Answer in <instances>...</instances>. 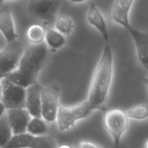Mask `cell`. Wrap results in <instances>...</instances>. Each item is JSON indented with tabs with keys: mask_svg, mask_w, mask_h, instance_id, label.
Wrapping results in <instances>:
<instances>
[{
	"mask_svg": "<svg viewBox=\"0 0 148 148\" xmlns=\"http://www.w3.org/2000/svg\"><path fill=\"white\" fill-rule=\"evenodd\" d=\"M45 38L47 45L54 49L61 48L65 43L64 35L56 30L49 28L45 29Z\"/></svg>",
	"mask_w": 148,
	"mask_h": 148,
	"instance_id": "obj_15",
	"label": "cell"
},
{
	"mask_svg": "<svg viewBox=\"0 0 148 148\" xmlns=\"http://www.w3.org/2000/svg\"><path fill=\"white\" fill-rule=\"evenodd\" d=\"M2 103L5 109L25 108V88L16 84L6 77L2 79Z\"/></svg>",
	"mask_w": 148,
	"mask_h": 148,
	"instance_id": "obj_7",
	"label": "cell"
},
{
	"mask_svg": "<svg viewBox=\"0 0 148 148\" xmlns=\"http://www.w3.org/2000/svg\"><path fill=\"white\" fill-rule=\"evenodd\" d=\"M47 53L45 42L32 43L24 51L17 68L6 77L13 83L24 88L36 81Z\"/></svg>",
	"mask_w": 148,
	"mask_h": 148,
	"instance_id": "obj_1",
	"label": "cell"
},
{
	"mask_svg": "<svg viewBox=\"0 0 148 148\" xmlns=\"http://www.w3.org/2000/svg\"><path fill=\"white\" fill-rule=\"evenodd\" d=\"M57 148H72L71 146L68 145H62L60 146H57Z\"/></svg>",
	"mask_w": 148,
	"mask_h": 148,
	"instance_id": "obj_23",
	"label": "cell"
},
{
	"mask_svg": "<svg viewBox=\"0 0 148 148\" xmlns=\"http://www.w3.org/2000/svg\"><path fill=\"white\" fill-rule=\"evenodd\" d=\"M131 35L136 49L138 58L142 65L147 69L148 67V34L134 28L131 24L125 28Z\"/></svg>",
	"mask_w": 148,
	"mask_h": 148,
	"instance_id": "obj_10",
	"label": "cell"
},
{
	"mask_svg": "<svg viewBox=\"0 0 148 148\" xmlns=\"http://www.w3.org/2000/svg\"><path fill=\"white\" fill-rule=\"evenodd\" d=\"M55 139L49 135L35 136L27 132L14 135L2 148H57Z\"/></svg>",
	"mask_w": 148,
	"mask_h": 148,
	"instance_id": "obj_5",
	"label": "cell"
},
{
	"mask_svg": "<svg viewBox=\"0 0 148 148\" xmlns=\"http://www.w3.org/2000/svg\"><path fill=\"white\" fill-rule=\"evenodd\" d=\"M5 108L3 106L2 102H0V117L5 113Z\"/></svg>",
	"mask_w": 148,
	"mask_h": 148,
	"instance_id": "obj_22",
	"label": "cell"
},
{
	"mask_svg": "<svg viewBox=\"0 0 148 148\" xmlns=\"http://www.w3.org/2000/svg\"><path fill=\"white\" fill-rule=\"evenodd\" d=\"M5 1V0H0V3L2 2H3V1Z\"/></svg>",
	"mask_w": 148,
	"mask_h": 148,
	"instance_id": "obj_27",
	"label": "cell"
},
{
	"mask_svg": "<svg viewBox=\"0 0 148 148\" xmlns=\"http://www.w3.org/2000/svg\"><path fill=\"white\" fill-rule=\"evenodd\" d=\"M59 95L60 87L56 84L42 87L40 92L42 117L47 122L54 121L56 119L60 106Z\"/></svg>",
	"mask_w": 148,
	"mask_h": 148,
	"instance_id": "obj_8",
	"label": "cell"
},
{
	"mask_svg": "<svg viewBox=\"0 0 148 148\" xmlns=\"http://www.w3.org/2000/svg\"><path fill=\"white\" fill-rule=\"evenodd\" d=\"M92 112L87 101L73 106H59L56 119L60 131H64L80 119L88 116Z\"/></svg>",
	"mask_w": 148,
	"mask_h": 148,
	"instance_id": "obj_4",
	"label": "cell"
},
{
	"mask_svg": "<svg viewBox=\"0 0 148 148\" xmlns=\"http://www.w3.org/2000/svg\"><path fill=\"white\" fill-rule=\"evenodd\" d=\"M70 1L72 3H80V2H84V1H85L86 0H70Z\"/></svg>",
	"mask_w": 148,
	"mask_h": 148,
	"instance_id": "obj_24",
	"label": "cell"
},
{
	"mask_svg": "<svg viewBox=\"0 0 148 148\" xmlns=\"http://www.w3.org/2000/svg\"><path fill=\"white\" fill-rule=\"evenodd\" d=\"M89 5L87 20L91 25L94 26L99 31L104 39L107 41L109 38V34L106 23L95 4L91 2Z\"/></svg>",
	"mask_w": 148,
	"mask_h": 148,
	"instance_id": "obj_14",
	"label": "cell"
},
{
	"mask_svg": "<svg viewBox=\"0 0 148 148\" xmlns=\"http://www.w3.org/2000/svg\"><path fill=\"white\" fill-rule=\"evenodd\" d=\"M45 36V29L38 24L32 25L27 31V39L32 43H39L43 42Z\"/></svg>",
	"mask_w": 148,
	"mask_h": 148,
	"instance_id": "obj_19",
	"label": "cell"
},
{
	"mask_svg": "<svg viewBox=\"0 0 148 148\" xmlns=\"http://www.w3.org/2000/svg\"><path fill=\"white\" fill-rule=\"evenodd\" d=\"M128 117L137 120H142L147 117L148 115L147 105H140L131 108L126 112Z\"/></svg>",
	"mask_w": 148,
	"mask_h": 148,
	"instance_id": "obj_20",
	"label": "cell"
},
{
	"mask_svg": "<svg viewBox=\"0 0 148 148\" xmlns=\"http://www.w3.org/2000/svg\"><path fill=\"white\" fill-rule=\"evenodd\" d=\"M145 148H147V142L146 141V144H145Z\"/></svg>",
	"mask_w": 148,
	"mask_h": 148,
	"instance_id": "obj_26",
	"label": "cell"
},
{
	"mask_svg": "<svg viewBox=\"0 0 148 148\" xmlns=\"http://www.w3.org/2000/svg\"><path fill=\"white\" fill-rule=\"evenodd\" d=\"M47 130V125L42 118L34 117L29 121L26 130V132L35 136L43 135Z\"/></svg>",
	"mask_w": 148,
	"mask_h": 148,
	"instance_id": "obj_16",
	"label": "cell"
},
{
	"mask_svg": "<svg viewBox=\"0 0 148 148\" xmlns=\"http://www.w3.org/2000/svg\"><path fill=\"white\" fill-rule=\"evenodd\" d=\"M1 97V84L0 83V98Z\"/></svg>",
	"mask_w": 148,
	"mask_h": 148,
	"instance_id": "obj_25",
	"label": "cell"
},
{
	"mask_svg": "<svg viewBox=\"0 0 148 148\" xmlns=\"http://www.w3.org/2000/svg\"><path fill=\"white\" fill-rule=\"evenodd\" d=\"M12 131L7 114L4 113L0 117V147H3L12 138Z\"/></svg>",
	"mask_w": 148,
	"mask_h": 148,
	"instance_id": "obj_17",
	"label": "cell"
},
{
	"mask_svg": "<svg viewBox=\"0 0 148 148\" xmlns=\"http://www.w3.org/2000/svg\"><path fill=\"white\" fill-rule=\"evenodd\" d=\"M0 31L3 34L7 43L17 39L13 21L8 6L4 5L0 8Z\"/></svg>",
	"mask_w": 148,
	"mask_h": 148,
	"instance_id": "obj_13",
	"label": "cell"
},
{
	"mask_svg": "<svg viewBox=\"0 0 148 148\" xmlns=\"http://www.w3.org/2000/svg\"><path fill=\"white\" fill-rule=\"evenodd\" d=\"M103 113V123L106 129L112 136L114 145H119L121 137L128 125L126 113L120 109H109L104 105L98 108Z\"/></svg>",
	"mask_w": 148,
	"mask_h": 148,
	"instance_id": "obj_3",
	"label": "cell"
},
{
	"mask_svg": "<svg viewBox=\"0 0 148 148\" xmlns=\"http://www.w3.org/2000/svg\"><path fill=\"white\" fill-rule=\"evenodd\" d=\"M60 3V0H29L27 9L32 16L47 22H51Z\"/></svg>",
	"mask_w": 148,
	"mask_h": 148,
	"instance_id": "obj_9",
	"label": "cell"
},
{
	"mask_svg": "<svg viewBox=\"0 0 148 148\" xmlns=\"http://www.w3.org/2000/svg\"><path fill=\"white\" fill-rule=\"evenodd\" d=\"M77 148H102L97 144L86 140H79L76 146Z\"/></svg>",
	"mask_w": 148,
	"mask_h": 148,
	"instance_id": "obj_21",
	"label": "cell"
},
{
	"mask_svg": "<svg viewBox=\"0 0 148 148\" xmlns=\"http://www.w3.org/2000/svg\"><path fill=\"white\" fill-rule=\"evenodd\" d=\"M42 86L36 81L26 88L25 108L34 117L42 118L40 92Z\"/></svg>",
	"mask_w": 148,
	"mask_h": 148,
	"instance_id": "obj_12",
	"label": "cell"
},
{
	"mask_svg": "<svg viewBox=\"0 0 148 148\" xmlns=\"http://www.w3.org/2000/svg\"><path fill=\"white\" fill-rule=\"evenodd\" d=\"M0 148H1V147H0Z\"/></svg>",
	"mask_w": 148,
	"mask_h": 148,
	"instance_id": "obj_28",
	"label": "cell"
},
{
	"mask_svg": "<svg viewBox=\"0 0 148 148\" xmlns=\"http://www.w3.org/2000/svg\"><path fill=\"white\" fill-rule=\"evenodd\" d=\"M74 27L73 20L71 17L66 15H61L57 17L55 23V28L57 31L62 35H68Z\"/></svg>",
	"mask_w": 148,
	"mask_h": 148,
	"instance_id": "obj_18",
	"label": "cell"
},
{
	"mask_svg": "<svg viewBox=\"0 0 148 148\" xmlns=\"http://www.w3.org/2000/svg\"><path fill=\"white\" fill-rule=\"evenodd\" d=\"M112 49L107 43L94 72L89 88L87 101L92 111L103 105L107 98L112 77Z\"/></svg>",
	"mask_w": 148,
	"mask_h": 148,
	"instance_id": "obj_2",
	"label": "cell"
},
{
	"mask_svg": "<svg viewBox=\"0 0 148 148\" xmlns=\"http://www.w3.org/2000/svg\"><path fill=\"white\" fill-rule=\"evenodd\" d=\"M6 114L13 135L26 132L27 125L31 120L26 108L9 109Z\"/></svg>",
	"mask_w": 148,
	"mask_h": 148,
	"instance_id": "obj_11",
	"label": "cell"
},
{
	"mask_svg": "<svg viewBox=\"0 0 148 148\" xmlns=\"http://www.w3.org/2000/svg\"><path fill=\"white\" fill-rule=\"evenodd\" d=\"M23 53V45L17 39L7 43L0 51V79L6 77L17 68Z\"/></svg>",
	"mask_w": 148,
	"mask_h": 148,
	"instance_id": "obj_6",
	"label": "cell"
}]
</instances>
